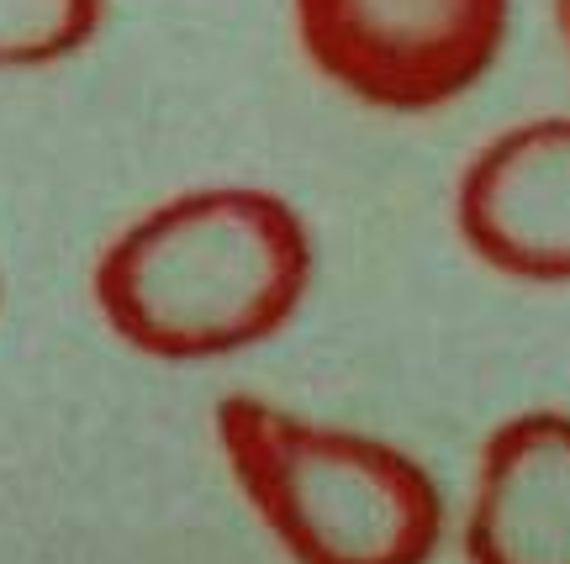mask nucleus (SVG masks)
<instances>
[{"label":"nucleus","mask_w":570,"mask_h":564,"mask_svg":"<svg viewBox=\"0 0 570 564\" xmlns=\"http://www.w3.org/2000/svg\"><path fill=\"white\" fill-rule=\"evenodd\" d=\"M312 285V232L269 190L206 185L106 243L96 306L148 359H223L275 338Z\"/></svg>","instance_id":"1"},{"label":"nucleus","mask_w":570,"mask_h":564,"mask_svg":"<svg viewBox=\"0 0 570 564\" xmlns=\"http://www.w3.org/2000/svg\"><path fill=\"white\" fill-rule=\"evenodd\" d=\"M217 448L291 564H428L444 496L386 438L306 423L259 396L217 402Z\"/></svg>","instance_id":"2"},{"label":"nucleus","mask_w":570,"mask_h":564,"mask_svg":"<svg viewBox=\"0 0 570 564\" xmlns=\"http://www.w3.org/2000/svg\"><path fill=\"white\" fill-rule=\"evenodd\" d=\"M512 0H296L317 75L375 111H439L487 75Z\"/></svg>","instance_id":"3"},{"label":"nucleus","mask_w":570,"mask_h":564,"mask_svg":"<svg viewBox=\"0 0 570 564\" xmlns=\"http://www.w3.org/2000/svg\"><path fill=\"white\" fill-rule=\"evenodd\" d=\"M454 227L497 275L570 285V117L497 132L454 185Z\"/></svg>","instance_id":"4"},{"label":"nucleus","mask_w":570,"mask_h":564,"mask_svg":"<svg viewBox=\"0 0 570 564\" xmlns=\"http://www.w3.org/2000/svg\"><path fill=\"white\" fill-rule=\"evenodd\" d=\"M465 564H570L566 412H518L481 444Z\"/></svg>","instance_id":"5"},{"label":"nucleus","mask_w":570,"mask_h":564,"mask_svg":"<svg viewBox=\"0 0 570 564\" xmlns=\"http://www.w3.org/2000/svg\"><path fill=\"white\" fill-rule=\"evenodd\" d=\"M106 0H0V69H42L101 32Z\"/></svg>","instance_id":"6"},{"label":"nucleus","mask_w":570,"mask_h":564,"mask_svg":"<svg viewBox=\"0 0 570 564\" xmlns=\"http://www.w3.org/2000/svg\"><path fill=\"white\" fill-rule=\"evenodd\" d=\"M554 11H560V32H566V48H570V0H554Z\"/></svg>","instance_id":"7"}]
</instances>
